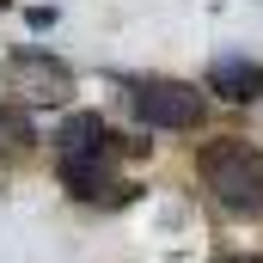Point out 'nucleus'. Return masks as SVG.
<instances>
[{"instance_id": "obj_1", "label": "nucleus", "mask_w": 263, "mask_h": 263, "mask_svg": "<svg viewBox=\"0 0 263 263\" xmlns=\"http://www.w3.org/2000/svg\"><path fill=\"white\" fill-rule=\"evenodd\" d=\"M196 172L208 184V196L233 214H263V153L251 141L227 135V141H208L196 153Z\"/></svg>"}, {"instance_id": "obj_2", "label": "nucleus", "mask_w": 263, "mask_h": 263, "mask_svg": "<svg viewBox=\"0 0 263 263\" xmlns=\"http://www.w3.org/2000/svg\"><path fill=\"white\" fill-rule=\"evenodd\" d=\"M129 110L147 129H196L202 123V92L184 80H135L129 86Z\"/></svg>"}, {"instance_id": "obj_3", "label": "nucleus", "mask_w": 263, "mask_h": 263, "mask_svg": "<svg viewBox=\"0 0 263 263\" xmlns=\"http://www.w3.org/2000/svg\"><path fill=\"white\" fill-rule=\"evenodd\" d=\"M208 86H214V98H227V104H251L263 92V62H251V55H214Z\"/></svg>"}, {"instance_id": "obj_4", "label": "nucleus", "mask_w": 263, "mask_h": 263, "mask_svg": "<svg viewBox=\"0 0 263 263\" xmlns=\"http://www.w3.org/2000/svg\"><path fill=\"white\" fill-rule=\"evenodd\" d=\"M62 184H67V196H80V202H123L129 196V184H117L104 159H67Z\"/></svg>"}, {"instance_id": "obj_5", "label": "nucleus", "mask_w": 263, "mask_h": 263, "mask_svg": "<svg viewBox=\"0 0 263 263\" xmlns=\"http://www.w3.org/2000/svg\"><path fill=\"white\" fill-rule=\"evenodd\" d=\"M104 153H110V129H104V123H98V117H86V110H80V117H67L62 129H55V159H104Z\"/></svg>"}, {"instance_id": "obj_6", "label": "nucleus", "mask_w": 263, "mask_h": 263, "mask_svg": "<svg viewBox=\"0 0 263 263\" xmlns=\"http://www.w3.org/2000/svg\"><path fill=\"white\" fill-rule=\"evenodd\" d=\"M12 67H18V80L37 92V98H67V62L55 55H43V49H12Z\"/></svg>"}, {"instance_id": "obj_7", "label": "nucleus", "mask_w": 263, "mask_h": 263, "mask_svg": "<svg viewBox=\"0 0 263 263\" xmlns=\"http://www.w3.org/2000/svg\"><path fill=\"white\" fill-rule=\"evenodd\" d=\"M37 141V129L25 123V110H12V104H0V153H25Z\"/></svg>"}, {"instance_id": "obj_8", "label": "nucleus", "mask_w": 263, "mask_h": 263, "mask_svg": "<svg viewBox=\"0 0 263 263\" xmlns=\"http://www.w3.org/2000/svg\"><path fill=\"white\" fill-rule=\"evenodd\" d=\"M214 263H263V257H214Z\"/></svg>"}]
</instances>
